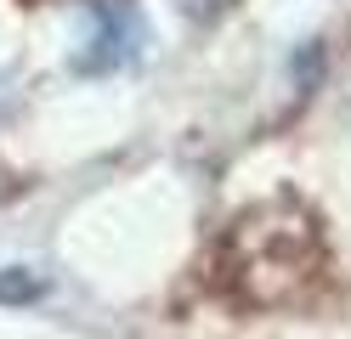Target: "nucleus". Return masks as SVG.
<instances>
[{
    "instance_id": "1",
    "label": "nucleus",
    "mask_w": 351,
    "mask_h": 339,
    "mask_svg": "<svg viewBox=\"0 0 351 339\" xmlns=\"http://www.w3.org/2000/svg\"><path fill=\"white\" fill-rule=\"evenodd\" d=\"M85 6H91V29L74 40L85 74H108V68H119V62L136 57L142 23H136V12H130L125 0H85Z\"/></svg>"
}]
</instances>
